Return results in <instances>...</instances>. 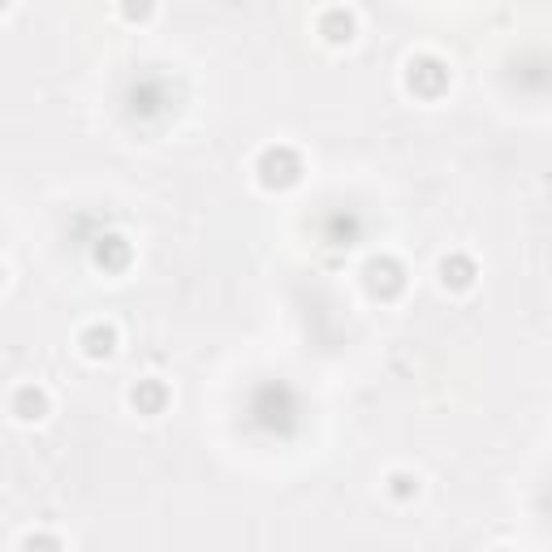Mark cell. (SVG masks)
Returning a JSON list of instances; mask_svg holds the SVG:
<instances>
[{"label": "cell", "mask_w": 552, "mask_h": 552, "mask_svg": "<svg viewBox=\"0 0 552 552\" xmlns=\"http://www.w3.org/2000/svg\"><path fill=\"white\" fill-rule=\"evenodd\" d=\"M39 410H43V397H39L35 389H22V393H18V414H22V419H39Z\"/></svg>", "instance_id": "obj_1"}]
</instances>
